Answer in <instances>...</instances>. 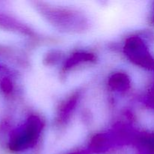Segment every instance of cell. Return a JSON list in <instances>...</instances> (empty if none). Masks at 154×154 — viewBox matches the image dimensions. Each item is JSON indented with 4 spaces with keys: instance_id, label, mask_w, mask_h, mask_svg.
<instances>
[{
    "instance_id": "obj_2",
    "label": "cell",
    "mask_w": 154,
    "mask_h": 154,
    "mask_svg": "<svg viewBox=\"0 0 154 154\" xmlns=\"http://www.w3.org/2000/svg\"><path fill=\"white\" fill-rule=\"evenodd\" d=\"M126 52L131 59L141 65H150V58L144 45L138 38H132L125 47Z\"/></svg>"
},
{
    "instance_id": "obj_3",
    "label": "cell",
    "mask_w": 154,
    "mask_h": 154,
    "mask_svg": "<svg viewBox=\"0 0 154 154\" xmlns=\"http://www.w3.org/2000/svg\"><path fill=\"white\" fill-rule=\"evenodd\" d=\"M110 85L114 89L123 90L129 85V80L123 74H117L111 78Z\"/></svg>"
},
{
    "instance_id": "obj_1",
    "label": "cell",
    "mask_w": 154,
    "mask_h": 154,
    "mask_svg": "<svg viewBox=\"0 0 154 154\" xmlns=\"http://www.w3.org/2000/svg\"><path fill=\"white\" fill-rule=\"evenodd\" d=\"M42 128L41 122L37 117H32L27 122L26 127L11 138L10 146L12 150H21L32 144L38 135Z\"/></svg>"
}]
</instances>
